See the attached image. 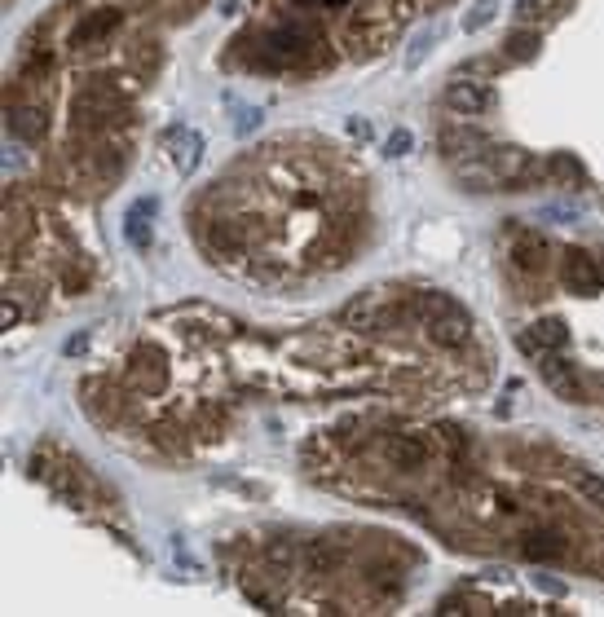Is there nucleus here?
<instances>
[{"label": "nucleus", "mask_w": 604, "mask_h": 617, "mask_svg": "<svg viewBox=\"0 0 604 617\" xmlns=\"http://www.w3.org/2000/svg\"><path fill=\"white\" fill-rule=\"evenodd\" d=\"M560 282L574 296H596V292H604V265L582 247H565L560 251Z\"/></svg>", "instance_id": "obj_1"}, {"label": "nucleus", "mask_w": 604, "mask_h": 617, "mask_svg": "<svg viewBox=\"0 0 604 617\" xmlns=\"http://www.w3.org/2000/svg\"><path fill=\"white\" fill-rule=\"evenodd\" d=\"M124 120V101L111 84H89L76 98V123L79 128H106V123Z\"/></svg>", "instance_id": "obj_2"}, {"label": "nucleus", "mask_w": 604, "mask_h": 617, "mask_svg": "<svg viewBox=\"0 0 604 617\" xmlns=\"http://www.w3.org/2000/svg\"><path fill=\"white\" fill-rule=\"evenodd\" d=\"M397 318H402V309L388 296H379V292L357 296L353 304H344V314H340V322L353 326V331H379V326H393Z\"/></svg>", "instance_id": "obj_3"}, {"label": "nucleus", "mask_w": 604, "mask_h": 617, "mask_svg": "<svg viewBox=\"0 0 604 617\" xmlns=\"http://www.w3.org/2000/svg\"><path fill=\"white\" fill-rule=\"evenodd\" d=\"M490 164H494V173H499L503 186H525V181H534L538 173H547V164H538V159L521 146H494L490 150Z\"/></svg>", "instance_id": "obj_4"}, {"label": "nucleus", "mask_w": 604, "mask_h": 617, "mask_svg": "<svg viewBox=\"0 0 604 617\" xmlns=\"http://www.w3.org/2000/svg\"><path fill=\"white\" fill-rule=\"evenodd\" d=\"M424 335H429L437 348H463L472 340V318H468L459 304H450V309H441V314H432V318L424 322Z\"/></svg>", "instance_id": "obj_5"}, {"label": "nucleus", "mask_w": 604, "mask_h": 617, "mask_svg": "<svg viewBox=\"0 0 604 617\" xmlns=\"http://www.w3.org/2000/svg\"><path fill=\"white\" fill-rule=\"evenodd\" d=\"M429 441L419 437V432H393V437H384V459L393 463L397 472H419L429 468Z\"/></svg>", "instance_id": "obj_6"}, {"label": "nucleus", "mask_w": 604, "mask_h": 617, "mask_svg": "<svg viewBox=\"0 0 604 617\" xmlns=\"http://www.w3.org/2000/svg\"><path fill=\"white\" fill-rule=\"evenodd\" d=\"M538 370H543V384H547V388H552V393L560 397V401H574V406H578V401H587V397H582L578 370L569 367L565 357H556V348L538 357Z\"/></svg>", "instance_id": "obj_7"}, {"label": "nucleus", "mask_w": 604, "mask_h": 617, "mask_svg": "<svg viewBox=\"0 0 604 617\" xmlns=\"http://www.w3.org/2000/svg\"><path fill=\"white\" fill-rule=\"evenodd\" d=\"M441 150L454 164H472V159H490V137L481 128H446L441 133Z\"/></svg>", "instance_id": "obj_8"}, {"label": "nucleus", "mask_w": 604, "mask_h": 617, "mask_svg": "<svg viewBox=\"0 0 604 617\" xmlns=\"http://www.w3.org/2000/svg\"><path fill=\"white\" fill-rule=\"evenodd\" d=\"M9 133L26 142V146H36V142H45L49 137V115H45V106L40 101H14L9 106Z\"/></svg>", "instance_id": "obj_9"}, {"label": "nucleus", "mask_w": 604, "mask_h": 617, "mask_svg": "<svg viewBox=\"0 0 604 617\" xmlns=\"http://www.w3.org/2000/svg\"><path fill=\"white\" fill-rule=\"evenodd\" d=\"M512 265L525 273H543L552 265V247L543 234H534V229H521L516 239H512Z\"/></svg>", "instance_id": "obj_10"}, {"label": "nucleus", "mask_w": 604, "mask_h": 617, "mask_svg": "<svg viewBox=\"0 0 604 617\" xmlns=\"http://www.w3.org/2000/svg\"><path fill=\"white\" fill-rule=\"evenodd\" d=\"M490 101H494V93L477 80H454L446 89V106L454 115H481V111H490Z\"/></svg>", "instance_id": "obj_11"}, {"label": "nucleus", "mask_w": 604, "mask_h": 617, "mask_svg": "<svg viewBox=\"0 0 604 617\" xmlns=\"http://www.w3.org/2000/svg\"><path fill=\"white\" fill-rule=\"evenodd\" d=\"M124 23V14L120 9H98V14H89L84 23L71 31V49H89V45H101L115 27Z\"/></svg>", "instance_id": "obj_12"}, {"label": "nucleus", "mask_w": 604, "mask_h": 617, "mask_svg": "<svg viewBox=\"0 0 604 617\" xmlns=\"http://www.w3.org/2000/svg\"><path fill=\"white\" fill-rule=\"evenodd\" d=\"M301 565L309 578H331V573H340L344 556H340V547L331 543V538H313V543L301 551Z\"/></svg>", "instance_id": "obj_13"}, {"label": "nucleus", "mask_w": 604, "mask_h": 617, "mask_svg": "<svg viewBox=\"0 0 604 617\" xmlns=\"http://www.w3.org/2000/svg\"><path fill=\"white\" fill-rule=\"evenodd\" d=\"M565 551H569V543H565L560 529H534L525 543H521V556L534 560V565H552V560H560Z\"/></svg>", "instance_id": "obj_14"}, {"label": "nucleus", "mask_w": 604, "mask_h": 617, "mask_svg": "<svg viewBox=\"0 0 604 617\" xmlns=\"http://www.w3.org/2000/svg\"><path fill=\"white\" fill-rule=\"evenodd\" d=\"M164 146H168V154H173L176 173H195V164H199V150H203V137H199V133L173 128V133L164 137Z\"/></svg>", "instance_id": "obj_15"}, {"label": "nucleus", "mask_w": 604, "mask_h": 617, "mask_svg": "<svg viewBox=\"0 0 604 617\" xmlns=\"http://www.w3.org/2000/svg\"><path fill=\"white\" fill-rule=\"evenodd\" d=\"M547 176H552L556 186H565V190H582L587 186V168H582L578 154H569V150H556L552 159H547Z\"/></svg>", "instance_id": "obj_16"}, {"label": "nucleus", "mask_w": 604, "mask_h": 617, "mask_svg": "<svg viewBox=\"0 0 604 617\" xmlns=\"http://www.w3.org/2000/svg\"><path fill=\"white\" fill-rule=\"evenodd\" d=\"M538 53H543V40H538V31H529V27L521 31V27H516V31L507 36V58H512V62H534Z\"/></svg>", "instance_id": "obj_17"}, {"label": "nucleus", "mask_w": 604, "mask_h": 617, "mask_svg": "<svg viewBox=\"0 0 604 617\" xmlns=\"http://www.w3.org/2000/svg\"><path fill=\"white\" fill-rule=\"evenodd\" d=\"M534 340H538L543 348H565L569 345V326H565L560 318H538L534 322Z\"/></svg>", "instance_id": "obj_18"}, {"label": "nucleus", "mask_w": 604, "mask_h": 617, "mask_svg": "<svg viewBox=\"0 0 604 617\" xmlns=\"http://www.w3.org/2000/svg\"><path fill=\"white\" fill-rule=\"evenodd\" d=\"M265 560H270V569H274L278 578H287L296 569V547L287 543V538H274V543H265Z\"/></svg>", "instance_id": "obj_19"}, {"label": "nucleus", "mask_w": 604, "mask_h": 617, "mask_svg": "<svg viewBox=\"0 0 604 617\" xmlns=\"http://www.w3.org/2000/svg\"><path fill=\"white\" fill-rule=\"evenodd\" d=\"M574 490H578L591 507H600L604 512V476L600 472H574Z\"/></svg>", "instance_id": "obj_20"}, {"label": "nucleus", "mask_w": 604, "mask_h": 617, "mask_svg": "<svg viewBox=\"0 0 604 617\" xmlns=\"http://www.w3.org/2000/svg\"><path fill=\"white\" fill-rule=\"evenodd\" d=\"M547 5H556V0H516V23H534V18H543V14H547Z\"/></svg>", "instance_id": "obj_21"}, {"label": "nucleus", "mask_w": 604, "mask_h": 617, "mask_svg": "<svg viewBox=\"0 0 604 617\" xmlns=\"http://www.w3.org/2000/svg\"><path fill=\"white\" fill-rule=\"evenodd\" d=\"M490 18H494V9H490V5H477V9L463 18V27H468V31H481V27L490 23Z\"/></svg>", "instance_id": "obj_22"}, {"label": "nucleus", "mask_w": 604, "mask_h": 617, "mask_svg": "<svg viewBox=\"0 0 604 617\" xmlns=\"http://www.w3.org/2000/svg\"><path fill=\"white\" fill-rule=\"evenodd\" d=\"M406 150H410V133H393V137H388V150H384V154H388V159H402Z\"/></svg>", "instance_id": "obj_23"}, {"label": "nucleus", "mask_w": 604, "mask_h": 617, "mask_svg": "<svg viewBox=\"0 0 604 617\" xmlns=\"http://www.w3.org/2000/svg\"><path fill=\"white\" fill-rule=\"evenodd\" d=\"M256 123H260V111H243V115L234 120V133H252Z\"/></svg>", "instance_id": "obj_24"}, {"label": "nucleus", "mask_w": 604, "mask_h": 617, "mask_svg": "<svg viewBox=\"0 0 604 617\" xmlns=\"http://www.w3.org/2000/svg\"><path fill=\"white\" fill-rule=\"evenodd\" d=\"M0 322H5V326H18V304H14V300L0 304Z\"/></svg>", "instance_id": "obj_25"}, {"label": "nucleus", "mask_w": 604, "mask_h": 617, "mask_svg": "<svg viewBox=\"0 0 604 617\" xmlns=\"http://www.w3.org/2000/svg\"><path fill=\"white\" fill-rule=\"evenodd\" d=\"M441 441L450 445V450H463V432L459 428H441Z\"/></svg>", "instance_id": "obj_26"}, {"label": "nucleus", "mask_w": 604, "mask_h": 617, "mask_svg": "<svg viewBox=\"0 0 604 617\" xmlns=\"http://www.w3.org/2000/svg\"><path fill=\"white\" fill-rule=\"evenodd\" d=\"M323 5H327V9H344L349 0H323Z\"/></svg>", "instance_id": "obj_27"}]
</instances>
